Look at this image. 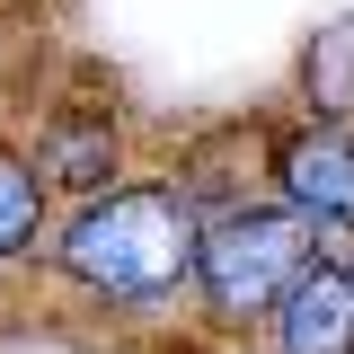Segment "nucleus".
<instances>
[{"mask_svg":"<svg viewBox=\"0 0 354 354\" xmlns=\"http://www.w3.org/2000/svg\"><path fill=\"white\" fill-rule=\"evenodd\" d=\"M195 195L177 186H115V195H88L80 213L62 221V248H53V274L88 292V301H169L177 283H195Z\"/></svg>","mask_w":354,"mask_h":354,"instance_id":"1","label":"nucleus"},{"mask_svg":"<svg viewBox=\"0 0 354 354\" xmlns=\"http://www.w3.org/2000/svg\"><path fill=\"white\" fill-rule=\"evenodd\" d=\"M319 230H310L292 204H239V213L204 221L195 239V283L221 319H266V310L292 292V274L310 266Z\"/></svg>","mask_w":354,"mask_h":354,"instance_id":"2","label":"nucleus"},{"mask_svg":"<svg viewBox=\"0 0 354 354\" xmlns=\"http://www.w3.org/2000/svg\"><path fill=\"white\" fill-rule=\"evenodd\" d=\"M274 186L310 230H354V133L319 124V115L301 133H283L274 142Z\"/></svg>","mask_w":354,"mask_h":354,"instance_id":"3","label":"nucleus"},{"mask_svg":"<svg viewBox=\"0 0 354 354\" xmlns=\"http://www.w3.org/2000/svg\"><path fill=\"white\" fill-rule=\"evenodd\" d=\"M266 319H274V354H354V266L310 257Z\"/></svg>","mask_w":354,"mask_h":354,"instance_id":"4","label":"nucleus"},{"mask_svg":"<svg viewBox=\"0 0 354 354\" xmlns=\"http://www.w3.org/2000/svg\"><path fill=\"white\" fill-rule=\"evenodd\" d=\"M36 169L44 186H62V195H97L106 169H115V115H97V106H62L36 142Z\"/></svg>","mask_w":354,"mask_h":354,"instance_id":"5","label":"nucleus"},{"mask_svg":"<svg viewBox=\"0 0 354 354\" xmlns=\"http://www.w3.org/2000/svg\"><path fill=\"white\" fill-rule=\"evenodd\" d=\"M301 88L319 106V124H346L354 115V18H328L301 53Z\"/></svg>","mask_w":354,"mask_h":354,"instance_id":"6","label":"nucleus"},{"mask_svg":"<svg viewBox=\"0 0 354 354\" xmlns=\"http://www.w3.org/2000/svg\"><path fill=\"white\" fill-rule=\"evenodd\" d=\"M44 195H53V186H44V169L27 160V151H9V142H0V266H9V257H27V248H36V221H44Z\"/></svg>","mask_w":354,"mask_h":354,"instance_id":"7","label":"nucleus"},{"mask_svg":"<svg viewBox=\"0 0 354 354\" xmlns=\"http://www.w3.org/2000/svg\"><path fill=\"white\" fill-rule=\"evenodd\" d=\"M346 266H354V257H346Z\"/></svg>","mask_w":354,"mask_h":354,"instance_id":"8","label":"nucleus"}]
</instances>
